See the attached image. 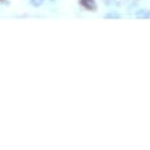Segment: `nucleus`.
<instances>
[{
    "label": "nucleus",
    "mask_w": 150,
    "mask_h": 150,
    "mask_svg": "<svg viewBox=\"0 0 150 150\" xmlns=\"http://www.w3.org/2000/svg\"><path fill=\"white\" fill-rule=\"evenodd\" d=\"M137 17L138 18H149L150 17V11L149 10H139L137 13Z\"/></svg>",
    "instance_id": "f03ea898"
},
{
    "label": "nucleus",
    "mask_w": 150,
    "mask_h": 150,
    "mask_svg": "<svg viewBox=\"0 0 150 150\" xmlns=\"http://www.w3.org/2000/svg\"><path fill=\"white\" fill-rule=\"evenodd\" d=\"M43 1H44V0H30L32 6H35V7H39V6H41V4H43Z\"/></svg>",
    "instance_id": "7ed1b4c3"
},
{
    "label": "nucleus",
    "mask_w": 150,
    "mask_h": 150,
    "mask_svg": "<svg viewBox=\"0 0 150 150\" xmlns=\"http://www.w3.org/2000/svg\"><path fill=\"white\" fill-rule=\"evenodd\" d=\"M81 6L86 7V8H88V10H92V11L96 8V4H95L94 0H81Z\"/></svg>",
    "instance_id": "f257e3e1"
},
{
    "label": "nucleus",
    "mask_w": 150,
    "mask_h": 150,
    "mask_svg": "<svg viewBox=\"0 0 150 150\" xmlns=\"http://www.w3.org/2000/svg\"><path fill=\"white\" fill-rule=\"evenodd\" d=\"M106 18H118V14H108Z\"/></svg>",
    "instance_id": "20e7f679"
}]
</instances>
